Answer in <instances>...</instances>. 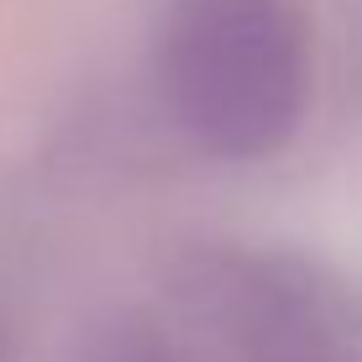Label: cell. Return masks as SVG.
<instances>
[{"mask_svg": "<svg viewBox=\"0 0 362 362\" xmlns=\"http://www.w3.org/2000/svg\"><path fill=\"white\" fill-rule=\"evenodd\" d=\"M158 90L199 153L226 163L279 153L310 105V21L299 0H168Z\"/></svg>", "mask_w": 362, "mask_h": 362, "instance_id": "cell-1", "label": "cell"}, {"mask_svg": "<svg viewBox=\"0 0 362 362\" xmlns=\"http://www.w3.org/2000/svg\"><path fill=\"white\" fill-rule=\"evenodd\" d=\"M0 362H6V341H0Z\"/></svg>", "mask_w": 362, "mask_h": 362, "instance_id": "cell-2", "label": "cell"}]
</instances>
